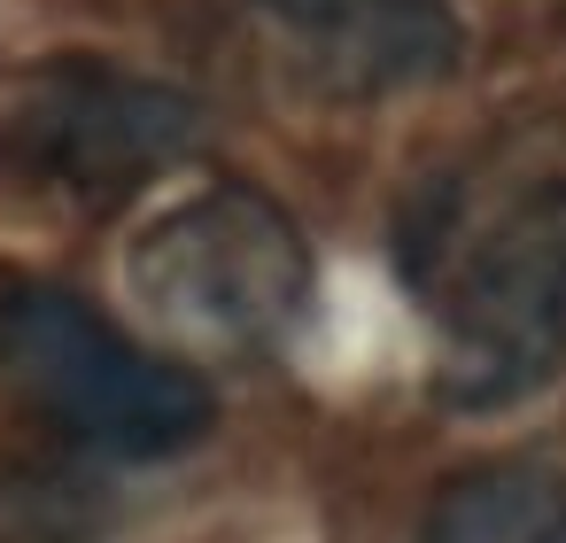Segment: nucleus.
I'll use <instances>...</instances> for the list:
<instances>
[{"label": "nucleus", "mask_w": 566, "mask_h": 543, "mask_svg": "<svg viewBox=\"0 0 566 543\" xmlns=\"http://www.w3.org/2000/svg\"><path fill=\"white\" fill-rule=\"evenodd\" d=\"M133 295L179 349L256 357L311 311V249L272 195L210 187L133 249Z\"/></svg>", "instance_id": "obj_4"}, {"label": "nucleus", "mask_w": 566, "mask_h": 543, "mask_svg": "<svg viewBox=\"0 0 566 543\" xmlns=\"http://www.w3.org/2000/svg\"><path fill=\"white\" fill-rule=\"evenodd\" d=\"M0 373L55 435L102 458H164L210 427V388L187 365L140 349L125 326L63 288L0 295Z\"/></svg>", "instance_id": "obj_3"}, {"label": "nucleus", "mask_w": 566, "mask_h": 543, "mask_svg": "<svg viewBox=\"0 0 566 543\" xmlns=\"http://www.w3.org/2000/svg\"><path fill=\"white\" fill-rule=\"evenodd\" d=\"M272 63L326 102H380L450 79L465 32L442 0H256Z\"/></svg>", "instance_id": "obj_5"}, {"label": "nucleus", "mask_w": 566, "mask_h": 543, "mask_svg": "<svg viewBox=\"0 0 566 543\" xmlns=\"http://www.w3.org/2000/svg\"><path fill=\"white\" fill-rule=\"evenodd\" d=\"M403 280L450 404H520L566 373V148L512 133L434 171L403 218Z\"/></svg>", "instance_id": "obj_1"}, {"label": "nucleus", "mask_w": 566, "mask_h": 543, "mask_svg": "<svg viewBox=\"0 0 566 543\" xmlns=\"http://www.w3.org/2000/svg\"><path fill=\"white\" fill-rule=\"evenodd\" d=\"M419 543H566V481L535 473V466H481L458 473Z\"/></svg>", "instance_id": "obj_6"}, {"label": "nucleus", "mask_w": 566, "mask_h": 543, "mask_svg": "<svg viewBox=\"0 0 566 543\" xmlns=\"http://www.w3.org/2000/svg\"><path fill=\"white\" fill-rule=\"evenodd\" d=\"M202 148V109L102 55H48L0 79V202L109 218Z\"/></svg>", "instance_id": "obj_2"}]
</instances>
